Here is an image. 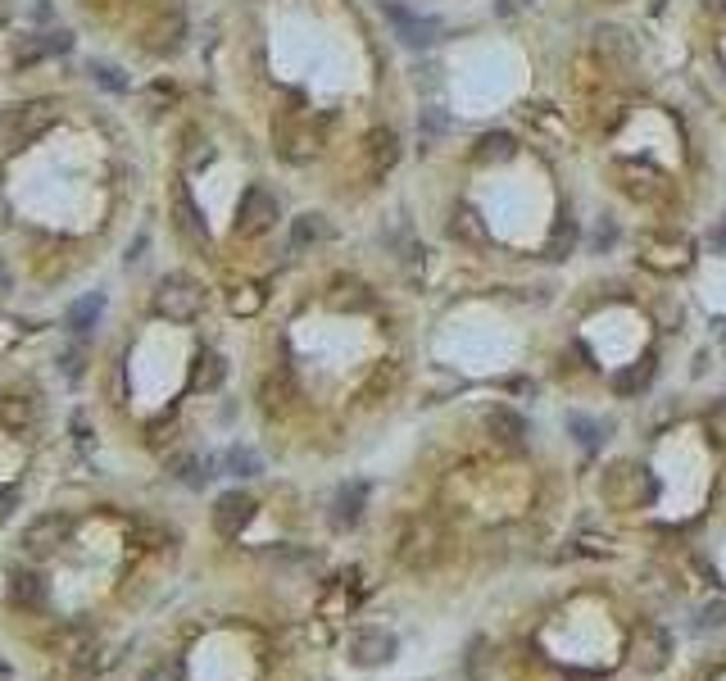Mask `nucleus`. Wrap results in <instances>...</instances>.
Masks as SVG:
<instances>
[{"label":"nucleus","mask_w":726,"mask_h":681,"mask_svg":"<svg viewBox=\"0 0 726 681\" xmlns=\"http://www.w3.org/2000/svg\"><path fill=\"white\" fill-rule=\"evenodd\" d=\"M599 491H604L609 504H618V509H640V504H649L658 495V482L645 464H627V459H622V464L604 468Z\"/></svg>","instance_id":"1"},{"label":"nucleus","mask_w":726,"mask_h":681,"mask_svg":"<svg viewBox=\"0 0 726 681\" xmlns=\"http://www.w3.org/2000/svg\"><path fill=\"white\" fill-rule=\"evenodd\" d=\"M205 282L191 273H168L155 287V314L168 318V323H191L205 309Z\"/></svg>","instance_id":"2"},{"label":"nucleus","mask_w":726,"mask_h":681,"mask_svg":"<svg viewBox=\"0 0 726 681\" xmlns=\"http://www.w3.org/2000/svg\"><path fill=\"white\" fill-rule=\"evenodd\" d=\"M627 659L636 672H645V677H658V672L672 663V632L663 627V622H636L631 627V641H627Z\"/></svg>","instance_id":"3"},{"label":"nucleus","mask_w":726,"mask_h":681,"mask_svg":"<svg viewBox=\"0 0 726 681\" xmlns=\"http://www.w3.org/2000/svg\"><path fill=\"white\" fill-rule=\"evenodd\" d=\"M323 150V123L309 114H282L277 119V155L286 164H309Z\"/></svg>","instance_id":"4"},{"label":"nucleus","mask_w":726,"mask_h":681,"mask_svg":"<svg viewBox=\"0 0 726 681\" xmlns=\"http://www.w3.org/2000/svg\"><path fill=\"white\" fill-rule=\"evenodd\" d=\"M59 119V105L55 100H28V105H10L0 114V132L10 137V150H23L32 137L50 128Z\"/></svg>","instance_id":"5"},{"label":"nucleus","mask_w":726,"mask_h":681,"mask_svg":"<svg viewBox=\"0 0 726 681\" xmlns=\"http://www.w3.org/2000/svg\"><path fill=\"white\" fill-rule=\"evenodd\" d=\"M382 19L391 23V32L404 41V46H413V50H427L436 37H441V19H427V14H418V10H404L400 0H382Z\"/></svg>","instance_id":"6"},{"label":"nucleus","mask_w":726,"mask_h":681,"mask_svg":"<svg viewBox=\"0 0 726 681\" xmlns=\"http://www.w3.org/2000/svg\"><path fill=\"white\" fill-rule=\"evenodd\" d=\"M645 264L649 268H663V273H681V268L695 259V241L686 237V232H677V227H663V232H654V237H645Z\"/></svg>","instance_id":"7"},{"label":"nucleus","mask_w":726,"mask_h":681,"mask_svg":"<svg viewBox=\"0 0 726 681\" xmlns=\"http://www.w3.org/2000/svg\"><path fill=\"white\" fill-rule=\"evenodd\" d=\"M277 218H282V209H277V196L268 187H250L246 196H241V205H236V232L241 237H264V232H273Z\"/></svg>","instance_id":"8"},{"label":"nucleus","mask_w":726,"mask_h":681,"mask_svg":"<svg viewBox=\"0 0 726 681\" xmlns=\"http://www.w3.org/2000/svg\"><path fill=\"white\" fill-rule=\"evenodd\" d=\"M182 37H187V14L159 10L155 19L141 28V50H150V55H173V50L182 46Z\"/></svg>","instance_id":"9"},{"label":"nucleus","mask_w":726,"mask_h":681,"mask_svg":"<svg viewBox=\"0 0 726 681\" xmlns=\"http://www.w3.org/2000/svg\"><path fill=\"white\" fill-rule=\"evenodd\" d=\"M436 559H441V532H436L432 523H413L409 532L400 536V563L413 568V573H422V568H432Z\"/></svg>","instance_id":"10"},{"label":"nucleus","mask_w":726,"mask_h":681,"mask_svg":"<svg viewBox=\"0 0 726 681\" xmlns=\"http://www.w3.org/2000/svg\"><path fill=\"white\" fill-rule=\"evenodd\" d=\"M69 532H73V518L46 514V518H37V523H28V532H23V550H28L32 559H50V554H59V545L69 541Z\"/></svg>","instance_id":"11"},{"label":"nucleus","mask_w":726,"mask_h":681,"mask_svg":"<svg viewBox=\"0 0 726 681\" xmlns=\"http://www.w3.org/2000/svg\"><path fill=\"white\" fill-rule=\"evenodd\" d=\"M395 636L386 632V627H368V632H359L350 641V663L354 668H386V663L395 659Z\"/></svg>","instance_id":"12"},{"label":"nucleus","mask_w":726,"mask_h":681,"mask_svg":"<svg viewBox=\"0 0 726 681\" xmlns=\"http://www.w3.org/2000/svg\"><path fill=\"white\" fill-rule=\"evenodd\" d=\"M73 46L69 32H32V37H19V46H14V64L19 69H28V64H41V60H55V55H64V50Z\"/></svg>","instance_id":"13"},{"label":"nucleus","mask_w":726,"mask_h":681,"mask_svg":"<svg viewBox=\"0 0 726 681\" xmlns=\"http://www.w3.org/2000/svg\"><path fill=\"white\" fill-rule=\"evenodd\" d=\"M255 518V500H250L246 491H227V495H218V504H214V532L218 536H236L241 527Z\"/></svg>","instance_id":"14"},{"label":"nucleus","mask_w":726,"mask_h":681,"mask_svg":"<svg viewBox=\"0 0 726 681\" xmlns=\"http://www.w3.org/2000/svg\"><path fill=\"white\" fill-rule=\"evenodd\" d=\"M37 418H41V400H37V395H23V391L0 395V427H5V432L23 436V432H32V427H37Z\"/></svg>","instance_id":"15"},{"label":"nucleus","mask_w":726,"mask_h":681,"mask_svg":"<svg viewBox=\"0 0 726 681\" xmlns=\"http://www.w3.org/2000/svg\"><path fill=\"white\" fill-rule=\"evenodd\" d=\"M363 504H368V486H363V482H345L341 491L332 495V514H327V523H332L336 532H350V527H359Z\"/></svg>","instance_id":"16"},{"label":"nucleus","mask_w":726,"mask_h":681,"mask_svg":"<svg viewBox=\"0 0 726 681\" xmlns=\"http://www.w3.org/2000/svg\"><path fill=\"white\" fill-rule=\"evenodd\" d=\"M173 223H177V237L187 241V246L209 250V227H205V218H200L196 200H191L187 191H177L173 196Z\"/></svg>","instance_id":"17"},{"label":"nucleus","mask_w":726,"mask_h":681,"mask_svg":"<svg viewBox=\"0 0 726 681\" xmlns=\"http://www.w3.org/2000/svg\"><path fill=\"white\" fill-rule=\"evenodd\" d=\"M227 382V359L214 355V350H200L196 364H191V391L196 395H209Z\"/></svg>","instance_id":"18"},{"label":"nucleus","mask_w":726,"mask_h":681,"mask_svg":"<svg viewBox=\"0 0 726 681\" xmlns=\"http://www.w3.org/2000/svg\"><path fill=\"white\" fill-rule=\"evenodd\" d=\"M363 146H368V168H373V178L391 173V164L400 159V141H395V132H391V128H373Z\"/></svg>","instance_id":"19"},{"label":"nucleus","mask_w":726,"mask_h":681,"mask_svg":"<svg viewBox=\"0 0 726 681\" xmlns=\"http://www.w3.org/2000/svg\"><path fill=\"white\" fill-rule=\"evenodd\" d=\"M327 237H332V227H327L323 214H300L291 223V241H286V246H291L295 255H305V250H314L318 241H327Z\"/></svg>","instance_id":"20"},{"label":"nucleus","mask_w":726,"mask_h":681,"mask_svg":"<svg viewBox=\"0 0 726 681\" xmlns=\"http://www.w3.org/2000/svg\"><path fill=\"white\" fill-rule=\"evenodd\" d=\"M46 577L41 573H28V568H19V573H10V600L19 604V609H41L46 604Z\"/></svg>","instance_id":"21"},{"label":"nucleus","mask_w":726,"mask_h":681,"mask_svg":"<svg viewBox=\"0 0 726 681\" xmlns=\"http://www.w3.org/2000/svg\"><path fill=\"white\" fill-rule=\"evenodd\" d=\"M486 432H491L500 445H522L527 441V418H522L518 409H491V414H486Z\"/></svg>","instance_id":"22"},{"label":"nucleus","mask_w":726,"mask_h":681,"mask_svg":"<svg viewBox=\"0 0 726 681\" xmlns=\"http://www.w3.org/2000/svg\"><path fill=\"white\" fill-rule=\"evenodd\" d=\"M518 155V141L509 137V132H486V137H477V146H472V159L477 164H504V159Z\"/></svg>","instance_id":"23"},{"label":"nucleus","mask_w":726,"mask_h":681,"mask_svg":"<svg viewBox=\"0 0 726 681\" xmlns=\"http://www.w3.org/2000/svg\"><path fill=\"white\" fill-rule=\"evenodd\" d=\"M450 232H454L459 241H468V246H486V241H491V232H486V223H481V214H477L472 205H459V209H454Z\"/></svg>","instance_id":"24"},{"label":"nucleus","mask_w":726,"mask_h":681,"mask_svg":"<svg viewBox=\"0 0 726 681\" xmlns=\"http://www.w3.org/2000/svg\"><path fill=\"white\" fill-rule=\"evenodd\" d=\"M291 395H295V386H291V377H286V373H273V377H264V382H259V405H264L268 414H286Z\"/></svg>","instance_id":"25"},{"label":"nucleus","mask_w":726,"mask_h":681,"mask_svg":"<svg viewBox=\"0 0 726 681\" xmlns=\"http://www.w3.org/2000/svg\"><path fill=\"white\" fill-rule=\"evenodd\" d=\"M649 377H654V355H640L631 368H622L618 377H613V391L618 395H640L649 386Z\"/></svg>","instance_id":"26"},{"label":"nucleus","mask_w":726,"mask_h":681,"mask_svg":"<svg viewBox=\"0 0 726 681\" xmlns=\"http://www.w3.org/2000/svg\"><path fill=\"white\" fill-rule=\"evenodd\" d=\"M100 309H105V296H82V300H73V309H69V332L87 336L91 327H96Z\"/></svg>","instance_id":"27"},{"label":"nucleus","mask_w":726,"mask_h":681,"mask_svg":"<svg viewBox=\"0 0 726 681\" xmlns=\"http://www.w3.org/2000/svg\"><path fill=\"white\" fill-rule=\"evenodd\" d=\"M595 46H599V50H609V55H613V60H618V64L636 60V46H631V32H622V28H599Z\"/></svg>","instance_id":"28"},{"label":"nucleus","mask_w":726,"mask_h":681,"mask_svg":"<svg viewBox=\"0 0 726 681\" xmlns=\"http://www.w3.org/2000/svg\"><path fill=\"white\" fill-rule=\"evenodd\" d=\"M332 300L336 309H368L373 305V296H368V287H359V282H350V277H345V282H332Z\"/></svg>","instance_id":"29"},{"label":"nucleus","mask_w":726,"mask_h":681,"mask_svg":"<svg viewBox=\"0 0 726 681\" xmlns=\"http://www.w3.org/2000/svg\"><path fill=\"white\" fill-rule=\"evenodd\" d=\"M572 250H577V223L563 214L559 223H554V232H550V259H568Z\"/></svg>","instance_id":"30"},{"label":"nucleus","mask_w":726,"mask_h":681,"mask_svg":"<svg viewBox=\"0 0 726 681\" xmlns=\"http://www.w3.org/2000/svg\"><path fill=\"white\" fill-rule=\"evenodd\" d=\"M264 296L268 291L264 287H236L232 296H227V305H232V314H241V318H250V314H259V309H264Z\"/></svg>","instance_id":"31"},{"label":"nucleus","mask_w":726,"mask_h":681,"mask_svg":"<svg viewBox=\"0 0 726 681\" xmlns=\"http://www.w3.org/2000/svg\"><path fill=\"white\" fill-rule=\"evenodd\" d=\"M395 377H400V364H395V359H386V364L377 368V377H373V382L363 386V405H377V400H382V395L395 386Z\"/></svg>","instance_id":"32"},{"label":"nucleus","mask_w":726,"mask_h":681,"mask_svg":"<svg viewBox=\"0 0 726 681\" xmlns=\"http://www.w3.org/2000/svg\"><path fill=\"white\" fill-rule=\"evenodd\" d=\"M450 132V119H445V109H422V150H432L436 141Z\"/></svg>","instance_id":"33"},{"label":"nucleus","mask_w":726,"mask_h":681,"mask_svg":"<svg viewBox=\"0 0 726 681\" xmlns=\"http://www.w3.org/2000/svg\"><path fill=\"white\" fill-rule=\"evenodd\" d=\"M205 468H209L205 459H196V454H191V459H177V464H173V477H177V482H187V486H196V491H200V486L209 482Z\"/></svg>","instance_id":"34"},{"label":"nucleus","mask_w":726,"mask_h":681,"mask_svg":"<svg viewBox=\"0 0 726 681\" xmlns=\"http://www.w3.org/2000/svg\"><path fill=\"white\" fill-rule=\"evenodd\" d=\"M636 173H645L649 182H658V173H654V168H645V164H627V168H622V178H636ZM622 191H631L636 200H654L658 187H645V182H622Z\"/></svg>","instance_id":"35"},{"label":"nucleus","mask_w":726,"mask_h":681,"mask_svg":"<svg viewBox=\"0 0 726 681\" xmlns=\"http://www.w3.org/2000/svg\"><path fill=\"white\" fill-rule=\"evenodd\" d=\"M568 427H572V436H577V445H586V450H599V441H604V427L581 418V414H572Z\"/></svg>","instance_id":"36"},{"label":"nucleus","mask_w":726,"mask_h":681,"mask_svg":"<svg viewBox=\"0 0 726 681\" xmlns=\"http://www.w3.org/2000/svg\"><path fill=\"white\" fill-rule=\"evenodd\" d=\"M223 468H227L232 477H255V473H259V454H250V450H227Z\"/></svg>","instance_id":"37"},{"label":"nucleus","mask_w":726,"mask_h":681,"mask_svg":"<svg viewBox=\"0 0 726 681\" xmlns=\"http://www.w3.org/2000/svg\"><path fill=\"white\" fill-rule=\"evenodd\" d=\"M486 672H491V641H472L468 645V677L481 681Z\"/></svg>","instance_id":"38"},{"label":"nucleus","mask_w":726,"mask_h":681,"mask_svg":"<svg viewBox=\"0 0 726 681\" xmlns=\"http://www.w3.org/2000/svg\"><path fill=\"white\" fill-rule=\"evenodd\" d=\"M91 78H96V87L105 91H128V78H123V69H114V64H91Z\"/></svg>","instance_id":"39"},{"label":"nucleus","mask_w":726,"mask_h":681,"mask_svg":"<svg viewBox=\"0 0 726 681\" xmlns=\"http://www.w3.org/2000/svg\"><path fill=\"white\" fill-rule=\"evenodd\" d=\"M704 432H708V441L717 445V450H726V405H713L704 414Z\"/></svg>","instance_id":"40"},{"label":"nucleus","mask_w":726,"mask_h":681,"mask_svg":"<svg viewBox=\"0 0 726 681\" xmlns=\"http://www.w3.org/2000/svg\"><path fill=\"white\" fill-rule=\"evenodd\" d=\"M59 368H64V377H82V368H87V350H64L59 355Z\"/></svg>","instance_id":"41"},{"label":"nucleus","mask_w":726,"mask_h":681,"mask_svg":"<svg viewBox=\"0 0 726 681\" xmlns=\"http://www.w3.org/2000/svg\"><path fill=\"white\" fill-rule=\"evenodd\" d=\"M141 681H182V668L177 663H155V668L141 672Z\"/></svg>","instance_id":"42"},{"label":"nucleus","mask_w":726,"mask_h":681,"mask_svg":"<svg viewBox=\"0 0 726 681\" xmlns=\"http://www.w3.org/2000/svg\"><path fill=\"white\" fill-rule=\"evenodd\" d=\"M699 627H704V632H717V627H726V604H708L704 618H699Z\"/></svg>","instance_id":"43"},{"label":"nucleus","mask_w":726,"mask_h":681,"mask_svg":"<svg viewBox=\"0 0 726 681\" xmlns=\"http://www.w3.org/2000/svg\"><path fill=\"white\" fill-rule=\"evenodd\" d=\"M14 504H19V495H14V491H0V523L14 514Z\"/></svg>","instance_id":"44"},{"label":"nucleus","mask_w":726,"mask_h":681,"mask_svg":"<svg viewBox=\"0 0 726 681\" xmlns=\"http://www.w3.org/2000/svg\"><path fill=\"white\" fill-rule=\"evenodd\" d=\"M708 10H713V14H726V0H708Z\"/></svg>","instance_id":"45"},{"label":"nucleus","mask_w":726,"mask_h":681,"mask_svg":"<svg viewBox=\"0 0 726 681\" xmlns=\"http://www.w3.org/2000/svg\"><path fill=\"white\" fill-rule=\"evenodd\" d=\"M713 241H717V246H722V250H726V223H722V227H717V237H713Z\"/></svg>","instance_id":"46"},{"label":"nucleus","mask_w":726,"mask_h":681,"mask_svg":"<svg viewBox=\"0 0 726 681\" xmlns=\"http://www.w3.org/2000/svg\"><path fill=\"white\" fill-rule=\"evenodd\" d=\"M10 19V0H0V23Z\"/></svg>","instance_id":"47"},{"label":"nucleus","mask_w":726,"mask_h":681,"mask_svg":"<svg viewBox=\"0 0 726 681\" xmlns=\"http://www.w3.org/2000/svg\"><path fill=\"white\" fill-rule=\"evenodd\" d=\"M509 5H536V0H504V10H509Z\"/></svg>","instance_id":"48"},{"label":"nucleus","mask_w":726,"mask_h":681,"mask_svg":"<svg viewBox=\"0 0 726 681\" xmlns=\"http://www.w3.org/2000/svg\"><path fill=\"white\" fill-rule=\"evenodd\" d=\"M5 677H10V663H5V659H0V681H5Z\"/></svg>","instance_id":"49"},{"label":"nucleus","mask_w":726,"mask_h":681,"mask_svg":"<svg viewBox=\"0 0 726 681\" xmlns=\"http://www.w3.org/2000/svg\"><path fill=\"white\" fill-rule=\"evenodd\" d=\"M722 341H726V332H722Z\"/></svg>","instance_id":"50"}]
</instances>
